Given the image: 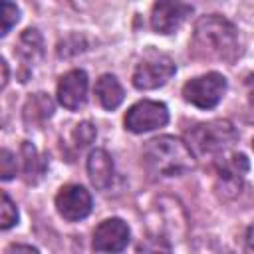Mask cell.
<instances>
[{
	"label": "cell",
	"instance_id": "1",
	"mask_svg": "<svg viewBox=\"0 0 254 254\" xmlns=\"http://www.w3.org/2000/svg\"><path fill=\"white\" fill-rule=\"evenodd\" d=\"M190 48L196 58L232 64L240 56L238 30L218 14L202 16L194 24Z\"/></svg>",
	"mask_w": 254,
	"mask_h": 254
},
{
	"label": "cell",
	"instance_id": "2",
	"mask_svg": "<svg viewBox=\"0 0 254 254\" xmlns=\"http://www.w3.org/2000/svg\"><path fill=\"white\" fill-rule=\"evenodd\" d=\"M143 163L155 177H179L194 169V153L179 137L161 135L145 143Z\"/></svg>",
	"mask_w": 254,
	"mask_h": 254
},
{
	"label": "cell",
	"instance_id": "3",
	"mask_svg": "<svg viewBox=\"0 0 254 254\" xmlns=\"http://www.w3.org/2000/svg\"><path fill=\"white\" fill-rule=\"evenodd\" d=\"M238 139V131L228 119L198 123L189 131V147L196 153H224Z\"/></svg>",
	"mask_w": 254,
	"mask_h": 254
},
{
	"label": "cell",
	"instance_id": "4",
	"mask_svg": "<svg viewBox=\"0 0 254 254\" xmlns=\"http://www.w3.org/2000/svg\"><path fill=\"white\" fill-rule=\"evenodd\" d=\"M177 71V65L175 62L167 56V54H161L157 50H149L143 60L135 65V71H133V85L137 89H157L161 85H165Z\"/></svg>",
	"mask_w": 254,
	"mask_h": 254
},
{
	"label": "cell",
	"instance_id": "5",
	"mask_svg": "<svg viewBox=\"0 0 254 254\" xmlns=\"http://www.w3.org/2000/svg\"><path fill=\"white\" fill-rule=\"evenodd\" d=\"M224 93H226V77L218 71H210V73L192 77L183 85L185 101H189L200 109L216 107Z\"/></svg>",
	"mask_w": 254,
	"mask_h": 254
},
{
	"label": "cell",
	"instance_id": "6",
	"mask_svg": "<svg viewBox=\"0 0 254 254\" xmlns=\"http://www.w3.org/2000/svg\"><path fill=\"white\" fill-rule=\"evenodd\" d=\"M169 121V109L161 101L141 99L133 103L125 113V129L131 133H147L165 127Z\"/></svg>",
	"mask_w": 254,
	"mask_h": 254
},
{
	"label": "cell",
	"instance_id": "7",
	"mask_svg": "<svg viewBox=\"0 0 254 254\" xmlns=\"http://www.w3.org/2000/svg\"><path fill=\"white\" fill-rule=\"evenodd\" d=\"M129 226L121 218H107L93 230V250L101 254H117L129 244Z\"/></svg>",
	"mask_w": 254,
	"mask_h": 254
},
{
	"label": "cell",
	"instance_id": "8",
	"mask_svg": "<svg viewBox=\"0 0 254 254\" xmlns=\"http://www.w3.org/2000/svg\"><path fill=\"white\" fill-rule=\"evenodd\" d=\"M56 208L69 222L81 220L91 212V194L81 185H65L56 194Z\"/></svg>",
	"mask_w": 254,
	"mask_h": 254
},
{
	"label": "cell",
	"instance_id": "9",
	"mask_svg": "<svg viewBox=\"0 0 254 254\" xmlns=\"http://www.w3.org/2000/svg\"><path fill=\"white\" fill-rule=\"evenodd\" d=\"M192 12L190 4L183 2H157L151 12V26L157 34H173Z\"/></svg>",
	"mask_w": 254,
	"mask_h": 254
},
{
	"label": "cell",
	"instance_id": "10",
	"mask_svg": "<svg viewBox=\"0 0 254 254\" xmlns=\"http://www.w3.org/2000/svg\"><path fill=\"white\" fill-rule=\"evenodd\" d=\"M87 99V73L83 69H71L62 75L58 83V101L65 109H79Z\"/></svg>",
	"mask_w": 254,
	"mask_h": 254
},
{
	"label": "cell",
	"instance_id": "11",
	"mask_svg": "<svg viewBox=\"0 0 254 254\" xmlns=\"http://www.w3.org/2000/svg\"><path fill=\"white\" fill-rule=\"evenodd\" d=\"M87 175L95 189L105 190L113 181V161L105 149H93L87 157Z\"/></svg>",
	"mask_w": 254,
	"mask_h": 254
},
{
	"label": "cell",
	"instance_id": "12",
	"mask_svg": "<svg viewBox=\"0 0 254 254\" xmlns=\"http://www.w3.org/2000/svg\"><path fill=\"white\" fill-rule=\"evenodd\" d=\"M54 115V101L46 93H34L24 103V123L30 127L42 125Z\"/></svg>",
	"mask_w": 254,
	"mask_h": 254
},
{
	"label": "cell",
	"instance_id": "13",
	"mask_svg": "<svg viewBox=\"0 0 254 254\" xmlns=\"http://www.w3.org/2000/svg\"><path fill=\"white\" fill-rule=\"evenodd\" d=\"M95 95H97V101L101 103L103 109H115L121 105L123 97H125V91L119 83V79L111 73H103L97 81H95Z\"/></svg>",
	"mask_w": 254,
	"mask_h": 254
},
{
	"label": "cell",
	"instance_id": "14",
	"mask_svg": "<svg viewBox=\"0 0 254 254\" xmlns=\"http://www.w3.org/2000/svg\"><path fill=\"white\" fill-rule=\"evenodd\" d=\"M14 54L24 62V65L36 64L44 56V40H42L40 32L36 28L24 30L20 40H18V44H16V52Z\"/></svg>",
	"mask_w": 254,
	"mask_h": 254
},
{
	"label": "cell",
	"instance_id": "15",
	"mask_svg": "<svg viewBox=\"0 0 254 254\" xmlns=\"http://www.w3.org/2000/svg\"><path fill=\"white\" fill-rule=\"evenodd\" d=\"M46 169H48V161L38 153V149L32 143L24 141L22 143V173H24V181L28 185H36L44 177Z\"/></svg>",
	"mask_w": 254,
	"mask_h": 254
},
{
	"label": "cell",
	"instance_id": "16",
	"mask_svg": "<svg viewBox=\"0 0 254 254\" xmlns=\"http://www.w3.org/2000/svg\"><path fill=\"white\" fill-rule=\"evenodd\" d=\"M248 173V159L242 155V153H234L226 159L220 161L218 165V175L220 179L226 183V185H232V187H240L242 183V177Z\"/></svg>",
	"mask_w": 254,
	"mask_h": 254
},
{
	"label": "cell",
	"instance_id": "17",
	"mask_svg": "<svg viewBox=\"0 0 254 254\" xmlns=\"http://www.w3.org/2000/svg\"><path fill=\"white\" fill-rule=\"evenodd\" d=\"M137 254H173L171 242L157 234V236H147L137 244Z\"/></svg>",
	"mask_w": 254,
	"mask_h": 254
},
{
	"label": "cell",
	"instance_id": "18",
	"mask_svg": "<svg viewBox=\"0 0 254 254\" xmlns=\"http://www.w3.org/2000/svg\"><path fill=\"white\" fill-rule=\"evenodd\" d=\"M18 20H20L18 6L12 2H0V36H6Z\"/></svg>",
	"mask_w": 254,
	"mask_h": 254
},
{
	"label": "cell",
	"instance_id": "19",
	"mask_svg": "<svg viewBox=\"0 0 254 254\" xmlns=\"http://www.w3.org/2000/svg\"><path fill=\"white\" fill-rule=\"evenodd\" d=\"M18 222V208L8 196V192H2V206H0V228L8 230Z\"/></svg>",
	"mask_w": 254,
	"mask_h": 254
},
{
	"label": "cell",
	"instance_id": "20",
	"mask_svg": "<svg viewBox=\"0 0 254 254\" xmlns=\"http://www.w3.org/2000/svg\"><path fill=\"white\" fill-rule=\"evenodd\" d=\"M95 135H97V131H95V127H93L89 121H83V123H79V125L73 129V141H75V145H77L79 149H83V147H87L89 143H93Z\"/></svg>",
	"mask_w": 254,
	"mask_h": 254
},
{
	"label": "cell",
	"instance_id": "21",
	"mask_svg": "<svg viewBox=\"0 0 254 254\" xmlns=\"http://www.w3.org/2000/svg\"><path fill=\"white\" fill-rule=\"evenodd\" d=\"M16 175V157L12 151L2 149L0 151V179L10 181Z\"/></svg>",
	"mask_w": 254,
	"mask_h": 254
},
{
	"label": "cell",
	"instance_id": "22",
	"mask_svg": "<svg viewBox=\"0 0 254 254\" xmlns=\"http://www.w3.org/2000/svg\"><path fill=\"white\" fill-rule=\"evenodd\" d=\"M6 254H40V252L30 244H10L6 248Z\"/></svg>",
	"mask_w": 254,
	"mask_h": 254
},
{
	"label": "cell",
	"instance_id": "23",
	"mask_svg": "<svg viewBox=\"0 0 254 254\" xmlns=\"http://www.w3.org/2000/svg\"><path fill=\"white\" fill-rule=\"evenodd\" d=\"M244 244H246V254H254V224H250V226H248Z\"/></svg>",
	"mask_w": 254,
	"mask_h": 254
},
{
	"label": "cell",
	"instance_id": "24",
	"mask_svg": "<svg viewBox=\"0 0 254 254\" xmlns=\"http://www.w3.org/2000/svg\"><path fill=\"white\" fill-rule=\"evenodd\" d=\"M0 67H2V81H0V85L6 87V83H8V64H6V60H0Z\"/></svg>",
	"mask_w": 254,
	"mask_h": 254
},
{
	"label": "cell",
	"instance_id": "25",
	"mask_svg": "<svg viewBox=\"0 0 254 254\" xmlns=\"http://www.w3.org/2000/svg\"><path fill=\"white\" fill-rule=\"evenodd\" d=\"M252 149H254V141H252Z\"/></svg>",
	"mask_w": 254,
	"mask_h": 254
}]
</instances>
